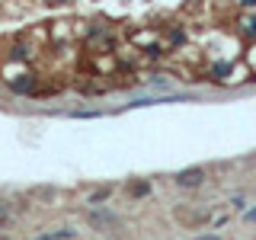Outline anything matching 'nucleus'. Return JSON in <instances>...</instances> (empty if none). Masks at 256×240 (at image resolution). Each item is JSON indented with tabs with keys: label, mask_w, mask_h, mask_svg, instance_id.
<instances>
[{
	"label": "nucleus",
	"mask_w": 256,
	"mask_h": 240,
	"mask_svg": "<svg viewBox=\"0 0 256 240\" xmlns=\"http://www.w3.org/2000/svg\"><path fill=\"white\" fill-rule=\"evenodd\" d=\"M173 182H176L180 189H198V186L205 182V170H202V166H189V170H180V173L173 176Z\"/></svg>",
	"instance_id": "obj_1"
},
{
	"label": "nucleus",
	"mask_w": 256,
	"mask_h": 240,
	"mask_svg": "<svg viewBox=\"0 0 256 240\" xmlns=\"http://www.w3.org/2000/svg\"><path fill=\"white\" fill-rule=\"evenodd\" d=\"M86 221H90L93 230H106V228H118V214L106 212V208H93L90 214H86Z\"/></svg>",
	"instance_id": "obj_2"
},
{
	"label": "nucleus",
	"mask_w": 256,
	"mask_h": 240,
	"mask_svg": "<svg viewBox=\"0 0 256 240\" xmlns=\"http://www.w3.org/2000/svg\"><path fill=\"white\" fill-rule=\"evenodd\" d=\"M180 221L189 224V228H198V224L208 221V212H180Z\"/></svg>",
	"instance_id": "obj_3"
},
{
	"label": "nucleus",
	"mask_w": 256,
	"mask_h": 240,
	"mask_svg": "<svg viewBox=\"0 0 256 240\" xmlns=\"http://www.w3.org/2000/svg\"><path fill=\"white\" fill-rule=\"evenodd\" d=\"M150 192V182L148 180H134V182H128V196L132 198H144Z\"/></svg>",
	"instance_id": "obj_4"
},
{
	"label": "nucleus",
	"mask_w": 256,
	"mask_h": 240,
	"mask_svg": "<svg viewBox=\"0 0 256 240\" xmlns=\"http://www.w3.org/2000/svg\"><path fill=\"white\" fill-rule=\"evenodd\" d=\"M77 237V230H70V228H58L54 234H42V237H36V240H74Z\"/></svg>",
	"instance_id": "obj_5"
},
{
	"label": "nucleus",
	"mask_w": 256,
	"mask_h": 240,
	"mask_svg": "<svg viewBox=\"0 0 256 240\" xmlns=\"http://www.w3.org/2000/svg\"><path fill=\"white\" fill-rule=\"evenodd\" d=\"M10 224H13V205L0 202V228H10Z\"/></svg>",
	"instance_id": "obj_6"
},
{
	"label": "nucleus",
	"mask_w": 256,
	"mask_h": 240,
	"mask_svg": "<svg viewBox=\"0 0 256 240\" xmlns=\"http://www.w3.org/2000/svg\"><path fill=\"white\" fill-rule=\"evenodd\" d=\"M109 196H112V186H102V189H96L93 196H90V205H102Z\"/></svg>",
	"instance_id": "obj_7"
},
{
	"label": "nucleus",
	"mask_w": 256,
	"mask_h": 240,
	"mask_svg": "<svg viewBox=\"0 0 256 240\" xmlns=\"http://www.w3.org/2000/svg\"><path fill=\"white\" fill-rule=\"evenodd\" d=\"M244 221H246V224H256V208H250V212H244Z\"/></svg>",
	"instance_id": "obj_8"
},
{
	"label": "nucleus",
	"mask_w": 256,
	"mask_h": 240,
	"mask_svg": "<svg viewBox=\"0 0 256 240\" xmlns=\"http://www.w3.org/2000/svg\"><path fill=\"white\" fill-rule=\"evenodd\" d=\"M196 240H224V237H214V234H205V237H196Z\"/></svg>",
	"instance_id": "obj_9"
},
{
	"label": "nucleus",
	"mask_w": 256,
	"mask_h": 240,
	"mask_svg": "<svg viewBox=\"0 0 256 240\" xmlns=\"http://www.w3.org/2000/svg\"><path fill=\"white\" fill-rule=\"evenodd\" d=\"M244 4H246V6H256V0H244Z\"/></svg>",
	"instance_id": "obj_10"
}]
</instances>
